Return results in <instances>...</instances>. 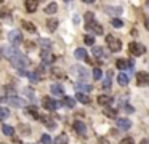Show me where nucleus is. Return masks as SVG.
<instances>
[{
  "label": "nucleus",
  "mask_w": 149,
  "mask_h": 144,
  "mask_svg": "<svg viewBox=\"0 0 149 144\" xmlns=\"http://www.w3.org/2000/svg\"><path fill=\"white\" fill-rule=\"evenodd\" d=\"M117 127H119V130H124V131L130 130L132 128V120L130 119H117Z\"/></svg>",
  "instance_id": "9b49d317"
},
{
  "label": "nucleus",
  "mask_w": 149,
  "mask_h": 144,
  "mask_svg": "<svg viewBox=\"0 0 149 144\" xmlns=\"http://www.w3.org/2000/svg\"><path fill=\"white\" fill-rule=\"evenodd\" d=\"M8 40H10L11 47L16 48L18 45L23 42V34H21L19 31H11V32H8Z\"/></svg>",
  "instance_id": "20e7f679"
},
{
  "label": "nucleus",
  "mask_w": 149,
  "mask_h": 144,
  "mask_svg": "<svg viewBox=\"0 0 149 144\" xmlns=\"http://www.w3.org/2000/svg\"><path fill=\"white\" fill-rule=\"evenodd\" d=\"M106 43H108L109 50H111L112 53H117L122 50V42L119 40L115 35H108V37H106Z\"/></svg>",
  "instance_id": "f03ea898"
},
{
  "label": "nucleus",
  "mask_w": 149,
  "mask_h": 144,
  "mask_svg": "<svg viewBox=\"0 0 149 144\" xmlns=\"http://www.w3.org/2000/svg\"><path fill=\"white\" fill-rule=\"evenodd\" d=\"M2 53H3V55L7 56L8 59H10V58H13V56L18 53V50H16L14 47H11V45H10V47L7 45V47H3V50H2Z\"/></svg>",
  "instance_id": "2eb2a0df"
},
{
  "label": "nucleus",
  "mask_w": 149,
  "mask_h": 144,
  "mask_svg": "<svg viewBox=\"0 0 149 144\" xmlns=\"http://www.w3.org/2000/svg\"><path fill=\"white\" fill-rule=\"evenodd\" d=\"M115 66H117V67L120 69V71H125V69L128 67V61H127V59H117Z\"/></svg>",
  "instance_id": "c85d7f7f"
},
{
  "label": "nucleus",
  "mask_w": 149,
  "mask_h": 144,
  "mask_svg": "<svg viewBox=\"0 0 149 144\" xmlns=\"http://www.w3.org/2000/svg\"><path fill=\"white\" fill-rule=\"evenodd\" d=\"M45 26H47V29H48L50 32H55L56 27H58V21H56V19H48L45 23Z\"/></svg>",
  "instance_id": "b1692460"
},
{
  "label": "nucleus",
  "mask_w": 149,
  "mask_h": 144,
  "mask_svg": "<svg viewBox=\"0 0 149 144\" xmlns=\"http://www.w3.org/2000/svg\"><path fill=\"white\" fill-rule=\"evenodd\" d=\"M108 13H112V14H120V13H122V8H109Z\"/></svg>",
  "instance_id": "79ce46f5"
},
{
  "label": "nucleus",
  "mask_w": 149,
  "mask_h": 144,
  "mask_svg": "<svg viewBox=\"0 0 149 144\" xmlns=\"http://www.w3.org/2000/svg\"><path fill=\"white\" fill-rule=\"evenodd\" d=\"M74 72H77V79L82 80V82H87V80L90 79L88 71L85 67H82V66H76V67H74Z\"/></svg>",
  "instance_id": "423d86ee"
},
{
  "label": "nucleus",
  "mask_w": 149,
  "mask_h": 144,
  "mask_svg": "<svg viewBox=\"0 0 149 144\" xmlns=\"http://www.w3.org/2000/svg\"><path fill=\"white\" fill-rule=\"evenodd\" d=\"M117 82H119V85L120 86H127L128 85V75H127V74H125V72H120V74H119L117 75Z\"/></svg>",
  "instance_id": "f3484780"
},
{
  "label": "nucleus",
  "mask_w": 149,
  "mask_h": 144,
  "mask_svg": "<svg viewBox=\"0 0 149 144\" xmlns=\"http://www.w3.org/2000/svg\"><path fill=\"white\" fill-rule=\"evenodd\" d=\"M2 131H3L5 136H13V134H14V128L10 127V125H7V123L2 125Z\"/></svg>",
  "instance_id": "393cba45"
},
{
  "label": "nucleus",
  "mask_w": 149,
  "mask_h": 144,
  "mask_svg": "<svg viewBox=\"0 0 149 144\" xmlns=\"http://www.w3.org/2000/svg\"><path fill=\"white\" fill-rule=\"evenodd\" d=\"M51 144H69V139H67V134L66 133H61L53 139Z\"/></svg>",
  "instance_id": "dca6fc26"
},
{
  "label": "nucleus",
  "mask_w": 149,
  "mask_h": 144,
  "mask_svg": "<svg viewBox=\"0 0 149 144\" xmlns=\"http://www.w3.org/2000/svg\"><path fill=\"white\" fill-rule=\"evenodd\" d=\"M0 101H2V95H0Z\"/></svg>",
  "instance_id": "a18cd8bd"
},
{
  "label": "nucleus",
  "mask_w": 149,
  "mask_h": 144,
  "mask_svg": "<svg viewBox=\"0 0 149 144\" xmlns=\"http://www.w3.org/2000/svg\"><path fill=\"white\" fill-rule=\"evenodd\" d=\"M38 45H42V50H50V47H51V42L50 40H45V38H38Z\"/></svg>",
  "instance_id": "7c9ffc66"
},
{
  "label": "nucleus",
  "mask_w": 149,
  "mask_h": 144,
  "mask_svg": "<svg viewBox=\"0 0 149 144\" xmlns=\"http://www.w3.org/2000/svg\"><path fill=\"white\" fill-rule=\"evenodd\" d=\"M0 144H5V143H0Z\"/></svg>",
  "instance_id": "49530a36"
},
{
  "label": "nucleus",
  "mask_w": 149,
  "mask_h": 144,
  "mask_svg": "<svg viewBox=\"0 0 149 144\" xmlns=\"http://www.w3.org/2000/svg\"><path fill=\"white\" fill-rule=\"evenodd\" d=\"M7 103L10 104V106H13V107H24L26 106V103L23 99H19L18 96H14V95H10L7 98Z\"/></svg>",
  "instance_id": "0eeeda50"
},
{
  "label": "nucleus",
  "mask_w": 149,
  "mask_h": 144,
  "mask_svg": "<svg viewBox=\"0 0 149 144\" xmlns=\"http://www.w3.org/2000/svg\"><path fill=\"white\" fill-rule=\"evenodd\" d=\"M74 99H77L79 103H82V104H88V103H90V98H88L87 95H83V93H80V91L76 95V98H74Z\"/></svg>",
  "instance_id": "4be33fe9"
},
{
  "label": "nucleus",
  "mask_w": 149,
  "mask_h": 144,
  "mask_svg": "<svg viewBox=\"0 0 149 144\" xmlns=\"http://www.w3.org/2000/svg\"><path fill=\"white\" fill-rule=\"evenodd\" d=\"M112 71H109L108 72V75H106V79H104V82H103V88L104 90H111V85H112Z\"/></svg>",
  "instance_id": "6ab92c4d"
},
{
  "label": "nucleus",
  "mask_w": 149,
  "mask_h": 144,
  "mask_svg": "<svg viewBox=\"0 0 149 144\" xmlns=\"http://www.w3.org/2000/svg\"><path fill=\"white\" fill-rule=\"evenodd\" d=\"M72 127H74V130H76L79 134H85V133H87V127H85V123H83V122H80V120L74 122Z\"/></svg>",
  "instance_id": "4468645a"
},
{
  "label": "nucleus",
  "mask_w": 149,
  "mask_h": 144,
  "mask_svg": "<svg viewBox=\"0 0 149 144\" xmlns=\"http://www.w3.org/2000/svg\"><path fill=\"white\" fill-rule=\"evenodd\" d=\"M51 74H53V77L55 79H64V72L62 71H59V69H51Z\"/></svg>",
  "instance_id": "473e14b6"
},
{
  "label": "nucleus",
  "mask_w": 149,
  "mask_h": 144,
  "mask_svg": "<svg viewBox=\"0 0 149 144\" xmlns=\"http://www.w3.org/2000/svg\"><path fill=\"white\" fill-rule=\"evenodd\" d=\"M23 27L26 29V31H29V32H32L34 34L35 32V26L32 23H29V21H23Z\"/></svg>",
  "instance_id": "c756f323"
},
{
  "label": "nucleus",
  "mask_w": 149,
  "mask_h": 144,
  "mask_svg": "<svg viewBox=\"0 0 149 144\" xmlns=\"http://www.w3.org/2000/svg\"><path fill=\"white\" fill-rule=\"evenodd\" d=\"M26 110H27V114L31 117H34V119H38L40 117V114H38V109L35 106H29V107H26Z\"/></svg>",
  "instance_id": "a878e982"
},
{
  "label": "nucleus",
  "mask_w": 149,
  "mask_h": 144,
  "mask_svg": "<svg viewBox=\"0 0 149 144\" xmlns=\"http://www.w3.org/2000/svg\"><path fill=\"white\" fill-rule=\"evenodd\" d=\"M24 5H26V11H27V13H34V11L37 10V7H38V2H34V0H27Z\"/></svg>",
  "instance_id": "a211bd4d"
},
{
  "label": "nucleus",
  "mask_w": 149,
  "mask_h": 144,
  "mask_svg": "<svg viewBox=\"0 0 149 144\" xmlns=\"http://www.w3.org/2000/svg\"><path fill=\"white\" fill-rule=\"evenodd\" d=\"M139 144H149V139H143V141H141V143H139Z\"/></svg>",
  "instance_id": "c03bdc74"
},
{
  "label": "nucleus",
  "mask_w": 149,
  "mask_h": 144,
  "mask_svg": "<svg viewBox=\"0 0 149 144\" xmlns=\"http://www.w3.org/2000/svg\"><path fill=\"white\" fill-rule=\"evenodd\" d=\"M85 29H87V31H93L95 34H98V35L103 34V27H101V26L96 23V21H91V23L85 24Z\"/></svg>",
  "instance_id": "9d476101"
},
{
  "label": "nucleus",
  "mask_w": 149,
  "mask_h": 144,
  "mask_svg": "<svg viewBox=\"0 0 149 144\" xmlns=\"http://www.w3.org/2000/svg\"><path fill=\"white\" fill-rule=\"evenodd\" d=\"M135 77H136V85L138 86H146L149 83V75L146 72H138Z\"/></svg>",
  "instance_id": "1a4fd4ad"
},
{
  "label": "nucleus",
  "mask_w": 149,
  "mask_h": 144,
  "mask_svg": "<svg viewBox=\"0 0 149 144\" xmlns=\"http://www.w3.org/2000/svg\"><path fill=\"white\" fill-rule=\"evenodd\" d=\"M74 55H76V58H77V59H82V61H85V62H90V59H88V53H87V50H83V48H77Z\"/></svg>",
  "instance_id": "ddd939ff"
},
{
  "label": "nucleus",
  "mask_w": 149,
  "mask_h": 144,
  "mask_svg": "<svg viewBox=\"0 0 149 144\" xmlns=\"http://www.w3.org/2000/svg\"><path fill=\"white\" fill-rule=\"evenodd\" d=\"M40 58H42V61H43V64H51V62L55 61V56L51 55V50H42Z\"/></svg>",
  "instance_id": "6e6552de"
},
{
  "label": "nucleus",
  "mask_w": 149,
  "mask_h": 144,
  "mask_svg": "<svg viewBox=\"0 0 149 144\" xmlns=\"http://www.w3.org/2000/svg\"><path fill=\"white\" fill-rule=\"evenodd\" d=\"M61 104H64L66 107H69V109H72L74 106H76V99L74 98H71V96H66L64 99H62V103Z\"/></svg>",
  "instance_id": "bb28decb"
},
{
  "label": "nucleus",
  "mask_w": 149,
  "mask_h": 144,
  "mask_svg": "<svg viewBox=\"0 0 149 144\" xmlns=\"http://www.w3.org/2000/svg\"><path fill=\"white\" fill-rule=\"evenodd\" d=\"M23 95H26L29 98V99H34V90L31 88V86H24V88H23Z\"/></svg>",
  "instance_id": "cd10ccee"
},
{
  "label": "nucleus",
  "mask_w": 149,
  "mask_h": 144,
  "mask_svg": "<svg viewBox=\"0 0 149 144\" xmlns=\"http://www.w3.org/2000/svg\"><path fill=\"white\" fill-rule=\"evenodd\" d=\"M120 144H135V143H133L132 138H124V139L120 141Z\"/></svg>",
  "instance_id": "37998d69"
},
{
  "label": "nucleus",
  "mask_w": 149,
  "mask_h": 144,
  "mask_svg": "<svg viewBox=\"0 0 149 144\" xmlns=\"http://www.w3.org/2000/svg\"><path fill=\"white\" fill-rule=\"evenodd\" d=\"M104 114H106V117H111V119H114V117H115V110L114 109H106V110H104Z\"/></svg>",
  "instance_id": "a19ab883"
},
{
  "label": "nucleus",
  "mask_w": 149,
  "mask_h": 144,
  "mask_svg": "<svg viewBox=\"0 0 149 144\" xmlns=\"http://www.w3.org/2000/svg\"><path fill=\"white\" fill-rule=\"evenodd\" d=\"M128 50L133 56H143L146 53V47L143 43H138V42H130Z\"/></svg>",
  "instance_id": "7ed1b4c3"
},
{
  "label": "nucleus",
  "mask_w": 149,
  "mask_h": 144,
  "mask_svg": "<svg viewBox=\"0 0 149 144\" xmlns=\"http://www.w3.org/2000/svg\"><path fill=\"white\" fill-rule=\"evenodd\" d=\"M38 119H40L42 122L48 127V130H55V128H56V122H55V120H51V117H50V115H40Z\"/></svg>",
  "instance_id": "f8f14e48"
},
{
  "label": "nucleus",
  "mask_w": 149,
  "mask_h": 144,
  "mask_svg": "<svg viewBox=\"0 0 149 144\" xmlns=\"http://www.w3.org/2000/svg\"><path fill=\"white\" fill-rule=\"evenodd\" d=\"M42 104H43V107H45L47 110H50V112L56 110L59 106H61L59 101H55V99H51V98H43V99H42Z\"/></svg>",
  "instance_id": "39448f33"
},
{
  "label": "nucleus",
  "mask_w": 149,
  "mask_h": 144,
  "mask_svg": "<svg viewBox=\"0 0 149 144\" xmlns=\"http://www.w3.org/2000/svg\"><path fill=\"white\" fill-rule=\"evenodd\" d=\"M50 90H51V93H53L55 96H61L62 93H64V88H62L61 85H58V83H55V85H51V88H50Z\"/></svg>",
  "instance_id": "5701e85b"
},
{
  "label": "nucleus",
  "mask_w": 149,
  "mask_h": 144,
  "mask_svg": "<svg viewBox=\"0 0 149 144\" xmlns=\"http://www.w3.org/2000/svg\"><path fill=\"white\" fill-rule=\"evenodd\" d=\"M56 11H58V3H56V2H51V3H48L45 7L47 14H53V13H56Z\"/></svg>",
  "instance_id": "412c9836"
},
{
  "label": "nucleus",
  "mask_w": 149,
  "mask_h": 144,
  "mask_svg": "<svg viewBox=\"0 0 149 144\" xmlns=\"http://www.w3.org/2000/svg\"><path fill=\"white\" fill-rule=\"evenodd\" d=\"M10 117V110L8 107H0V120H5Z\"/></svg>",
  "instance_id": "2f4dec72"
},
{
  "label": "nucleus",
  "mask_w": 149,
  "mask_h": 144,
  "mask_svg": "<svg viewBox=\"0 0 149 144\" xmlns=\"http://www.w3.org/2000/svg\"><path fill=\"white\" fill-rule=\"evenodd\" d=\"M77 88H79V90H82V91L90 93L91 90H93V86H91V85H85V83H79V85H77ZM82 91H80V93H82Z\"/></svg>",
  "instance_id": "f704fd0d"
},
{
  "label": "nucleus",
  "mask_w": 149,
  "mask_h": 144,
  "mask_svg": "<svg viewBox=\"0 0 149 144\" xmlns=\"http://www.w3.org/2000/svg\"><path fill=\"white\" fill-rule=\"evenodd\" d=\"M51 143H53V139L48 134H43V136H42V144H51Z\"/></svg>",
  "instance_id": "ea45409f"
},
{
  "label": "nucleus",
  "mask_w": 149,
  "mask_h": 144,
  "mask_svg": "<svg viewBox=\"0 0 149 144\" xmlns=\"http://www.w3.org/2000/svg\"><path fill=\"white\" fill-rule=\"evenodd\" d=\"M111 103H112V98H111V96H106V95L98 96V104H101V106H109Z\"/></svg>",
  "instance_id": "aec40b11"
},
{
  "label": "nucleus",
  "mask_w": 149,
  "mask_h": 144,
  "mask_svg": "<svg viewBox=\"0 0 149 144\" xmlns=\"http://www.w3.org/2000/svg\"><path fill=\"white\" fill-rule=\"evenodd\" d=\"M27 77H29V80H31L32 83H37L38 80H40V77H38L35 72H31V74H27Z\"/></svg>",
  "instance_id": "4c0bfd02"
},
{
  "label": "nucleus",
  "mask_w": 149,
  "mask_h": 144,
  "mask_svg": "<svg viewBox=\"0 0 149 144\" xmlns=\"http://www.w3.org/2000/svg\"><path fill=\"white\" fill-rule=\"evenodd\" d=\"M10 61H11V66H13L14 69H18V71H26V69L31 66V59L26 55H23L21 51H18L13 58H10Z\"/></svg>",
  "instance_id": "f257e3e1"
},
{
  "label": "nucleus",
  "mask_w": 149,
  "mask_h": 144,
  "mask_svg": "<svg viewBox=\"0 0 149 144\" xmlns=\"http://www.w3.org/2000/svg\"><path fill=\"white\" fill-rule=\"evenodd\" d=\"M93 55L96 56V58H103V56H104L103 48H101V47H95V48H93Z\"/></svg>",
  "instance_id": "c9c22d12"
},
{
  "label": "nucleus",
  "mask_w": 149,
  "mask_h": 144,
  "mask_svg": "<svg viewBox=\"0 0 149 144\" xmlns=\"http://www.w3.org/2000/svg\"><path fill=\"white\" fill-rule=\"evenodd\" d=\"M93 77H95V80H101L103 79V71H101L100 67H96L93 71Z\"/></svg>",
  "instance_id": "e433bc0d"
},
{
  "label": "nucleus",
  "mask_w": 149,
  "mask_h": 144,
  "mask_svg": "<svg viewBox=\"0 0 149 144\" xmlns=\"http://www.w3.org/2000/svg\"><path fill=\"white\" fill-rule=\"evenodd\" d=\"M83 42H85V45H95V37L85 35V37H83Z\"/></svg>",
  "instance_id": "58836bf2"
},
{
  "label": "nucleus",
  "mask_w": 149,
  "mask_h": 144,
  "mask_svg": "<svg viewBox=\"0 0 149 144\" xmlns=\"http://www.w3.org/2000/svg\"><path fill=\"white\" fill-rule=\"evenodd\" d=\"M111 24H112V27H115V29H120L122 26H124V21H122V19H119V18H114V19L111 21Z\"/></svg>",
  "instance_id": "72a5a7b5"
}]
</instances>
